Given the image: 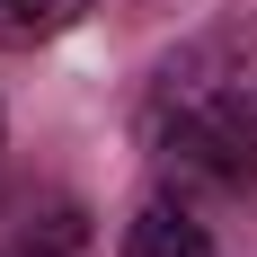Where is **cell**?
Masks as SVG:
<instances>
[{
    "label": "cell",
    "instance_id": "cell-1",
    "mask_svg": "<svg viewBox=\"0 0 257 257\" xmlns=\"http://www.w3.org/2000/svg\"><path fill=\"white\" fill-rule=\"evenodd\" d=\"M124 257H213V231L178 195H151V204L124 222Z\"/></svg>",
    "mask_w": 257,
    "mask_h": 257
},
{
    "label": "cell",
    "instance_id": "cell-2",
    "mask_svg": "<svg viewBox=\"0 0 257 257\" xmlns=\"http://www.w3.org/2000/svg\"><path fill=\"white\" fill-rule=\"evenodd\" d=\"M9 18H18V36H62V27L89 18V0H0Z\"/></svg>",
    "mask_w": 257,
    "mask_h": 257
}]
</instances>
